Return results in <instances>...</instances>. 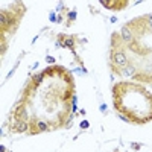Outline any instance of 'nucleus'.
Listing matches in <instances>:
<instances>
[{"label": "nucleus", "instance_id": "423d86ee", "mask_svg": "<svg viewBox=\"0 0 152 152\" xmlns=\"http://www.w3.org/2000/svg\"><path fill=\"white\" fill-rule=\"evenodd\" d=\"M14 119H18V120H29V111H28V107L26 104H21V105H17L15 107V111H14Z\"/></svg>", "mask_w": 152, "mask_h": 152}, {"label": "nucleus", "instance_id": "ddd939ff", "mask_svg": "<svg viewBox=\"0 0 152 152\" xmlns=\"http://www.w3.org/2000/svg\"><path fill=\"white\" fill-rule=\"evenodd\" d=\"M50 21H58L56 20V15H55V12H50V18H49Z\"/></svg>", "mask_w": 152, "mask_h": 152}, {"label": "nucleus", "instance_id": "1a4fd4ad", "mask_svg": "<svg viewBox=\"0 0 152 152\" xmlns=\"http://www.w3.org/2000/svg\"><path fill=\"white\" fill-rule=\"evenodd\" d=\"M58 40H59V41H64V43H62V46L72 49V52L75 53V37H70V35H64V34H61V35L58 37Z\"/></svg>", "mask_w": 152, "mask_h": 152}, {"label": "nucleus", "instance_id": "7ed1b4c3", "mask_svg": "<svg viewBox=\"0 0 152 152\" xmlns=\"http://www.w3.org/2000/svg\"><path fill=\"white\" fill-rule=\"evenodd\" d=\"M120 40H122V43H123V46H131L132 43H135L137 41V38H135V35H134V32L131 31V28L128 26V24H125V26L120 29Z\"/></svg>", "mask_w": 152, "mask_h": 152}, {"label": "nucleus", "instance_id": "9b49d317", "mask_svg": "<svg viewBox=\"0 0 152 152\" xmlns=\"http://www.w3.org/2000/svg\"><path fill=\"white\" fill-rule=\"evenodd\" d=\"M117 117H119L120 120H123V122H126V123H131V120H129L128 117H126V116H123V114H120V113L117 114Z\"/></svg>", "mask_w": 152, "mask_h": 152}, {"label": "nucleus", "instance_id": "f03ea898", "mask_svg": "<svg viewBox=\"0 0 152 152\" xmlns=\"http://www.w3.org/2000/svg\"><path fill=\"white\" fill-rule=\"evenodd\" d=\"M126 24L131 28V31L134 32V35H135L137 40H138V38H142V37L149 31L148 26H146V23H145V20H143V17H137V18L131 20L129 23H126Z\"/></svg>", "mask_w": 152, "mask_h": 152}, {"label": "nucleus", "instance_id": "a211bd4d", "mask_svg": "<svg viewBox=\"0 0 152 152\" xmlns=\"http://www.w3.org/2000/svg\"><path fill=\"white\" fill-rule=\"evenodd\" d=\"M151 67H152V66H151ZM151 73H152V69H151Z\"/></svg>", "mask_w": 152, "mask_h": 152}, {"label": "nucleus", "instance_id": "2eb2a0df", "mask_svg": "<svg viewBox=\"0 0 152 152\" xmlns=\"http://www.w3.org/2000/svg\"><path fill=\"white\" fill-rule=\"evenodd\" d=\"M81 128H82V129H85V128H88V122H87V120H84V122H81Z\"/></svg>", "mask_w": 152, "mask_h": 152}, {"label": "nucleus", "instance_id": "9d476101", "mask_svg": "<svg viewBox=\"0 0 152 152\" xmlns=\"http://www.w3.org/2000/svg\"><path fill=\"white\" fill-rule=\"evenodd\" d=\"M143 20H145V23H146L148 29L151 31V29H152V14H146V15H143Z\"/></svg>", "mask_w": 152, "mask_h": 152}, {"label": "nucleus", "instance_id": "4468645a", "mask_svg": "<svg viewBox=\"0 0 152 152\" xmlns=\"http://www.w3.org/2000/svg\"><path fill=\"white\" fill-rule=\"evenodd\" d=\"M46 61L49 62V64H53V62H55V58H53V56H47Z\"/></svg>", "mask_w": 152, "mask_h": 152}, {"label": "nucleus", "instance_id": "6e6552de", "mask_svg": "<svg viewBox=\"0 0 152 152\" xmlns=\"http://www.w3.org/2000/svg\"><path fill=\"white\" fill-rule=\"evenodd\" d=\"M31 128L29 122L26 120H18V119H14V123H12V129L15 132H28Z\"/></svg>", "mask_w": 152, "mask_h": 152}, {"label": "nucleus", "instance_id": "f257e3e1", "mask_svg": "<svg viewBox=\"0 0 152 152\" xmlns=\"http://www.w3.org/2000/svg\"><path fill=\"white\" fill-rule=\"evenodd\" d=\"M20 17L21 14L15 9H11V11H2L0 12V28H2V35L11 29H15L17 24L20 23Z\"/></svg>", "mask_w": 152, "mask_h": 152}, {"label": "nucleus", "instance_id": "f3484780", "mask_svg": "<svg viewBox=\"0 0 152 152\" xmlns=\"http://www.w3.org/2000/svg\"><path fill=\"white\" fill-rule=\"evenodd\" d=\"M107 110V105H100V111H105Z\"/></svg>", "mask_w": 152, "mask_h": 152}, {"label": "nucleus", "instance_id": "20e7f679", "mask_svg": "<svg viewBox=\"0 0 152 152\" xmlns=\"http://www.w3.org/2000/svg\"><path fill=\"white\" fill-rule=\"evenodd\" d=\"M49 129V125L44 122V120H40V119H37L34 117L31 120V128H29V132L31 134H38V132H44Z\"/></svg>", "mask_w": 152, "mask_h": 152}, {"label": "nucleus", "instance_id": "f8f14e48", "mask_svg": "<svg viewBox=\"0 0 152 152\" xmlns=\"http://www.w3.org/2000/svg\"><path fill=\"white\" fill-rule=\"evenodd\" d=\"M67 17H69V20H70V21H73V20L76 18V12H75V11H70L69 14H67Z\"/></svg>", "mask_w": 152, "mask_h": 152}, {"label": "nucleus", "instance_id": "0eeeda50", "mask_svg": "<svg viewBox=\"0 0 152 152\" xmlns=\"http://www.w3.org/2000/svg\"><path fill=\"white\" fill-rule=\"evenodd\" d=\"M100 5L108 8V9H123L128 2L126 0H122V2H116V0H100Z\"/></svg>", "mask_w": 152, "mask_h": 152}, {"label": "nucleus", "instance_id": "39448f33", "mask_svg": "<svg viewBox=\"0 0 152 152\" xmlns=\"http://www.w3.org/2000/svg\"><path fill=\"white\" fill-rule=\"evenodd\" d=\"M116 73L117 75H120L122 78H134V76L137 75V67L132 64V62H128L125 67H122V69H117L116 70Z\"/></svg>", "mask_w": 152, "mask_h": 152}, {"label": "nucleus", "instance_id": "dca6fc26", "mask_svg": "<svg viewBox=\"0 0 152 152\" xmlns=\"http://www.w3.org/2000/svg\"><path fill=\"white\" fill-rule=\"evenodd\" d=\"M56 9H58V11H62V9H64V5H62V3H59V5H58V8H56Z\"/></svg>", "mask_w": 152, "mask_h": 152}]
</instances>
